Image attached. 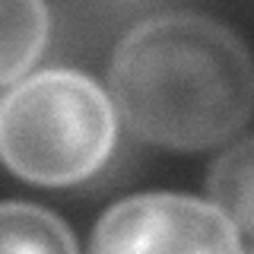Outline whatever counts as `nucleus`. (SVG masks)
<instances>
[{
    "mask_svg": "<svg viewBox=\"0 0 254 254\" xmlns=\"http://www.w3.org/2000/svg\"><path fill=\"white\" fill-rule=\"evenodd\" d=\"M118 118L137 137L172 149H210L254 111V58L232 29L197 13L143 19L108 67Z\"/></svg>",
    "mask_w": 254,
    "mask_h": 254,
    "instance_id": "obj_1",
    "label": "nucleus"
},
{
    "mask_svg": "<svg viewBox=\"0 0 254 254\" xmlns=\"http://www.w3.org/2000/svg\"><path fill=\"white\" fill-rule=\"evenodd\" d=\"M115 146V105L76 70L26 76L0 102V159L32 185H76Z\"/></svg>",
    "mask_w": 254,
    "mask_h": 254,
    "instance_id": "obj_2",
    "label": "nucleus"
},
{
    "mask_svg": "<svg viewBox=\"0 0 254 254\" xmlns=\"http://www.w3.org/2000/svg\"><path fill=\"white\" fill-rule=\"evenodd\" d=\"M92 251H242L238 226L216 203L185 194H137L95 222Z\"/></svg>",
    "mask_w": 254,
    "mask_h": 254,
    "instance_id": "obj_3",
    "label": "nucleus"
},
{
    "mask_svg": "<svg viewBox=\"0 0 254 254\" xmlns=\"http://www.w3.org/2000/svg\"><path fill=\"white\" fill-rule=\"evenodd\" d=\"M51 32L45 0H0V86L26 76Z\"/></svg>",
    "mask_w": 254,
    "mask_h": 254,
    "instance_id": "obj_4",
    "label": "nucleus"
},
{
    "mask_svg": "<svg viewBox=\"0 0 254 254\" xmlns=\"http://www.w3.org/2000/svg\"><path fill=\"white\" fill-rule=\"evenodd\" d=\"M210 197L238 232L254 235V137L238 140L213 162Z\"/></svg>",
    "mask_w": 254,
    "mask_h": 254,
    "instance_id": "obj_5",
    "label": "nucleus"
},
{
    "mask_svg": "<svg viewBox=\"0 0 254 254\" xmlns=\"http://www.w3.org/2000/svg\"><path fill=\"white\" fill-rule=\"evenodd\" d=\"M0 251H76V238L42 206L0 203Z\"/></svg>",
    "mask_w": 254,
    "mask_h": 254,
    "instance_id": "obj_6",
    "label": "nucleus"
}]
</instances>
